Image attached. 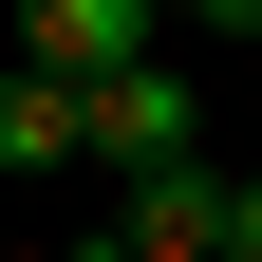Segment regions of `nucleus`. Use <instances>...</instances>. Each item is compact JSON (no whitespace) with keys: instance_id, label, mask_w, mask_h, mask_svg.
I'll list each match as a JSON object with an SVG mask.
<instances>
[{"instance_id":"1","label":"nucleus","mask_w":262,"mask_h":262,"mask_svg":"<svg viewBox=\"0 0 262 262\" xmlns=\"http://www.w3.org/2000/svg\"><path fill=\"white\" fill-rule=\"evenodd\" d=\"M94 262H225V150L113 187V206H94Z\"/></svg>"},{"instance_id":"4","label":"nucleus","mask_w":262,"mask_h":262,"mask_svg":"<svg viewBox=\"0 0 262 262\" xmlns=\"http://www.w3.org/2000/svg\"><path fill=\"white\" fill-rule=\"evenodd\" d=\"M0 169H94V94H56V75H0Z\"/></svg>"},{"instance_id":"5","label":"nucleus","mask_w":262,"mask_h":262,"mask_svg":"<svg viewBox=\"0 0 262 262\" xmlns=\"http://www.w3.org/2000/svg\"><path fill=\"white\" fill-rule=\"evenodd\" d=\"M225 262H262V169H225Z\"/></svg>"},{"instance_id":"2","label":"nucleus","mask_w":262,"mask_h":262,"mask_svg":"<svg viewBox=\"0 0 262 262\" xmlns=\"http://www.w3.org/2000/svg\"><path fill=\"white\" fill-rule=\"evenodd\" d=\"M150 19H169V0H19V75L113 94V75H150Z\"/></svg>"},{"instance_id":"6","label":"nucleus","mask_w":262,"mask_h":262,"mask_svg":"<svg viewBox=\"0 0 262 262\" xmlns=\"http://www.w3.org/2000/svg\"><path fill=\"white\" fill-rule=\"evenodd\" d=\"M187 19H206V38H262V0H187Z\"/></svg>"},{"instance_id":"3","label":"nucleus","mask_w":262,"mask_h":262,"mask_svg":"<svg viewBox=\"0 0 262 262\" xmlns=\"http://www.w3.org/2000/svg\"><path fill=\"white\" fill-rule=\"evenodd\" d=\"M187 150H206V94H187L169 56L94 94V169H113V187H150V169H187Z\"/></svg>"}]
</instances>
